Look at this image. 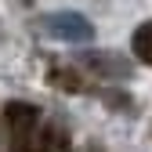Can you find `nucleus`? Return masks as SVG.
<instances>
[{
    "mask_svg": "<svg viewBox=\"0 0 152 152\" xmlns=\"http://www.w3.org/2000/svg\"><path fill=\"white\" fill-rule=\"evenodd\" d=\"M51 80H54V83H58L62 91H83V80H80V76H72V72L65 76L62 69H58V72H54V76H51Z\"/></svg>",
    "mask_w": 152,
    "mask_h": 152,
    "instance_id": "5",
    "label": "nucleus"
},
{
    "mask_svg": "<svg viewBox=\"0 0 152 152\" xmlns=\"http://www.w3.org/2000/svg\"><path fill=\"white\" fill-rule=\"evenodd\" d=\"M36 127H40V109H36L33 102H7L4 105V134H7V145L26 141Z\"/></svg>",
    "mask_w": 152,
    "mask_h": 152,
    "instance_id": "1",
    "label": "nucleus"
},
{
    "mask_svg": "<svg viewBox=\"0 0 152 152\" xmlns=\"http://www.w3.org/2000/svg\"><path fill=\"white\" fill-rule=\"evenodd\" d=\"M62 145H65V138H62L58 127H36L26 141L7 145V152H58Z\"/></svg>",
    "mask_w": 152,
    "mask_h": 152,
    "instance_id": "3",
    "label": "nucleus"
},
{
    "mask_svg": "<svg viewBox=\"0 0 152 152\" xmlns=\"http://www.w3.org/2000/svg\"><path fill=\"white\" fill-rule=\"evenodd\" d=\"M44 29L54 33L58 40H69V44H87V40H94V26L87 22L83 15H72V11H58V15L44 18Z\"/></svg>",
    "mask_w": 152,
    "mask_h": 152,
    "instance_id": "2",
    "label": "nucleus"
},
{
    "mask_svg": "<svg viewBox=\"0 0 152 152\" xmlns=\"http://www.w3.org/2000/svg\"><path fill=\"white\" fill-rule=\"evenodd\" d=\"M130 51H134V58L152 65V22H141L134 29V36H130Z\"/></svg>",
    "mask_w": 152,
    "mask_h": 152,
    "instance_id": "4",
    "label": "nucleus"
}]
</instances>
